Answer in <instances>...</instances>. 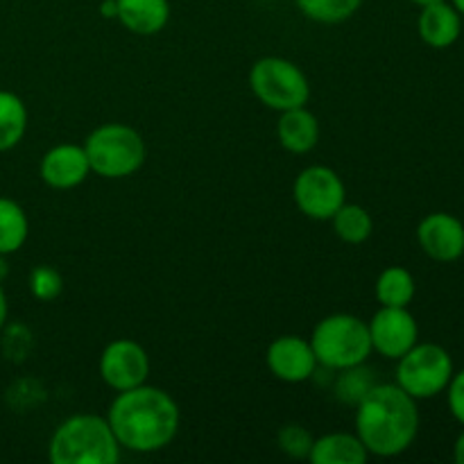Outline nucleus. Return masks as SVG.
<instances>
[{
	"instance_id": "f257e3e1",
	"label": "nucleus",
	"mask_w": 464,
	"mask_h": 464,
	"mask_svg": "<svg viewBox=\"0 0 464 464\" xmlns=\"http://www.w3.org/2000/svg\"><path fill=\"white\" fill-rule=\"evenodd\" d=\"M107 420L121 449L157 453L179 433L181 411L166 390L143 383L118 392L109 406Z\"/></svg>"
},
{
	"instance_id": "f03ea898",
	"label": "nucleus",
	"mask_w": 464,
	"mask_h": 464,
	"mask_svg": "<svg viewBox=\"0 0 464 464\" xmlns=\"http://www.w3.org/2000/svg\"><path fill=\"white\" fill-rule=\"evenodd\" d=\"M417 430V399L397 383H376L356 406V435L370 456H401L412 447Z\"/></svg>"
},
{
	"instance_id": "7ed1b4c3",
	"label": "nucleus",
	"mask_w": 464,
	"mask_h": 464,
	"mask_svg": "<svg viewBox=\"0 0 464 464\" xmlns=\"http://www.w3.org/2000/svg\"><path fill=\"white\" fill-rule=\"evenodd\" d=\"M121 451L107 417L93 412L63 420L48 444L53 464H116Z\"/></svg>"
},
{
	"instance_id": "20e7f679",
	"label": "nucleus",
	"mask_w": 464,
	"mask_h": 464,
	"mask_svg": "<svg viewBox=\"0 0 464 464\" xmlns=\"http://www.w3.org/2000/svg\"><path fill=\"white\" fill-rule=\"evenodd\" d=\"M91 172L104 179H125L145 163V140L134 127L122 122H104L84 140Z\"/></svg>"
},
{
	"instance_id": "39448f33",
	"label": "nucleus",
	"mask_w": 464,
	"mask_h": 464,
	"mask_svg": "<svg viewBox=\"0 0 464 464\" xmlns=\"http://www.w3.org/2000/svg\"><path fill=\"white\" fill-rule=\"evenodd\" d=\"M311 347L317 362L326 370H347L367 362L372 356V340L367 322L352 313H334L313 329Z\"/></svg>"
},
{
	"instance_id": "423d86ee",
	"label": "nucleus",
	"mask_w": 464,
	"mask_h": 464,
	"mask_svg": "<svg viewBox=\"0 0 464 464\" xmlns=\"http://www.w3.org/2000/svg\"><path fill=\"white\" fill-rule=\"evenodd\" d=\"M249 89L258 102L275 111L306 107L311 84L302 68L284 57H261L249 68Z\"/></svg>"
},
{
	"instance_id": "0eeeda50",
	"label": "nucleus",
	"mask_w": 464,
	"mask_h": 464,
	"mask_svg": "<svg viewBox=\"0 0 464 464\" xmlns=\"http://www.w3.org/2000/svg\"><path fill=\"white\" fill-rule=\"evenodd\" d=\"M397 362V385L412 399L438 397L453 376L451 356L447 349L433 343H417Z\"/></svg>"
},
{
	"instance_id": "6e6552de",
	"label": "nucleus",
	"mask_w": 464,
	"mask_h": 464,
	"mask_svg": "<svg viewBox=\"0 0 464 464\" xmlns=\"http://www.w3.org/2000/svg\"><path fill=\"white\" fill-rule=\"evenodd\" d=\"M293 198L299 211L311 220H331L347 202V188L334 168L308 166L295 177Z\"/></svg>"
},
{
	"instance_id": "1a4fd4ad",
	"label": "nucleus",
	"mask_w": 464,
	"mask_h": 464,
	"mask_svg": "<svg viewBox=\"0 0 464 464\" xmlns=\"http://www.w3.org/2000/svg\"><path fill=\"white\" fill-rule=\"evenodd\" d=\"M100 379L116 392L131 390L136 385L148 383L150 356L145 347L136 340L118 338L111 340L100 353Z\"/></svg>"
},
{
	"instance_id": "9d476101",
	"label": "nucleus",
	"mask_w": 464,
	"mask_h": 464,
	"mask_svg": "<svg viewBox=\"0 0 464 464\" xmlns=\"http://www.w3.org/2000/svg\"><path fill=\"white\" fill-rule=\"evenodd\" d=\"M372 340V352L388 361H399L420 338V326L412 313L401 306H381L367 322Z\"/></svg>"
},
{
	"instance_id": "9b49d317",
	"label": "nucleus",
	"mask_w": 464,
	"mask_h": 464,
	"mask_svg": "<svg viewBox=\"0 0 464 464\" xmlns=\"http://www.w3.org/2000/svg\"><path fill=\"white\" fill-rule=\"evenodd\" d=\"M266 362L272 376L284 383H304L313 379L320 367L311 340H304L302 335H279L272 340L266 352Z\"/></svg>"
},
{
	"instance_id": "f8f14e48",
	"label": "nucleus",
	"mask_w": 464,
	"mask_h": 464,
	"mask_svg": "<svg viewBox=\"0 0 464 464\" xmlns=\"http://www.w3.org/2000/svg\"><path fill=\"white\" fill-rule=\"evenodd\" d=\"M417 240L426 256L453 263L464 254V225L451 213H430L417 227Z\"/></svg>"
},
{
	"instance_id": "ddd939ff",
	"label": "nucleus",
	"mask_w": 464,
	"mask_h": 464,
	"mask_svg": "<svg viewBox=\"0 0 464 464\" xmlns=\"http://www.w3.org/2000/svg\"><path fill=\"white\" fill-rule=\"evenodd\" d=\"M39 175L45 186L54 190H71L84 184L91 175L89 157H86L84 145L77 143H59L50 148L41 157Z\"/></svg>"
},
{
	"instance_id": "4468645a",
	"label": "nucleus",
	"mask_w": 464,
	"mask_h": 464,
	"mask_svg": "<svg viewBox=\"0 0 464 464\" xmlns=\"http://www.w3.org/2000/svg\"><path fill=\"white\" fill-rule=\"evenodd\" d=\"M417 30H420L421 41L426 45H430V48H449L460 36V14L447 0L424 5L420 14V21H417Z\"/></svg>"
},
{
	"instance_id": "2eb2a0df",
	"label": "nucleus",
	"mask_w": 464,
	"mask_h": 464,
	"mask_svg": "<svg viewBox=\"0 0 464 464\" xmlns=\"http://www.w3.org/2000/svg\"><path fill=\"white\" fill-rule=\"evenodd\" d=\"M276 139L290 154H306L320 143V121L306 107L281 111L276 121Z\"/></svg>"
},
{
	"instance_id": "dca6fc26",
	"label": "nucleus",
	"mask_w": 464,
	"mask_h": 464,
	"mask_svg": "<svg viewBox=\"0 0 464 464\" xmlns=\"http://www.w3.org/2000/svg\"><path fill=\"white\" fill-rule=\"evenodd\" d=\"M118 18L125 30L139 36L159 34L170 21L168 0H116Z\"/></svg>"
},
{
	"instance_id": "f3484780",
	"label": "nucleus",
	"mask_w": 464,
	"mask_h": 464,
	"mask_svg": "<svg viewBox=\"0 0 464 464\" xmlns=\"http://www.w3.org/2000/svg\"><path fill=\"white\" fill-rule=\"evenodd\" d=\"M308 460L313 464H365L370 453L356 433H326L313 440Z\"/></svg>"
},
{
	"instance_id": "a211bd4d",
	"label": "nucleus",
	"mask_w": 464,
	"mask_h": 464,
	"mask_svg": "<svg viewBox=\"0 0 464 464\" xmlns=\"http://www.w3.org/2000/svg\"><path fill=\"white\" fill-rule=\"evenodd\" d=\"M415 276L401 266L385 267L379 275L374 285L376 299H379L381 306H411L412 297H415Z\"/></svg>"
},
{
	"instance_id": "6ab92c4d",
	"label": "nucleus",
	"mask_w": 464,
	"mask_h": 464,
	"mask_svg": "<svg viewBox=\"0 0 464 464\" xmlns=\"http://www.w3.org/2000/svg\"><path fill=\"white\" fill-rule=\"evenodd\" d=\"M27 130V107L12 91H0V152L16 148Z\"/></svg>"
},
{
	"instance_id": "aec40b11",
	"label": "nucleus",
	"mask_w": 464,
	"mask_h": 464,
	"mask_svg": "<svg viewBox=\"0 0 464 464\" xmlns=\"http://www.w3.org/2000/svg\"><path fill=\"white\" fill-rule=\"evenodd\" d=\"M30 234V222L18 202L0 198V256L18 252Z\"/></svg>"
},
{
	"instance_id": "412c9836",
	"label": "nucleus",
	"mask_w": 464,
	"mask_h": 464,
	"mask_svg": "<svg viewBox=\"0 0 464 464\" xmlns=\"http://www.w3.org/2000/svg\"><path fill=\"white\" fill-rule=\"evenodd\" d=\"M331 222H334L335 236L347 245H362L374 231V220L361 204L344 202L331 218Z\"/></svg>"
},
{
	"instance_id": "4be33fe9",
	"label": "nucleus",
	"mask_w": 464,
	"mask_h": 464,
	"mask_svg": "<svg viewBox=\"0 0 464 464\" xmlns=\"http://www.w3.org/2000/svg\"><path fill=\"white\" fill-rule=\"evenodd\" d=\"M379 381L374 379V372L361 362V365L347 367V370L338 372V379H335V399L347 406L356 408L361 403V399L370 392Z\"/></svg>"
},
{
	"instance_id": "5701e85b",
	"label": "nucleus",
	"mask_w": 464,
	"mask_h": 464,
	"mask_svg": "<svg viewBox=\"0 0 464 464\" xmlns=\"http://www.w3.org/2000/svg\"><path fill=\"white\" fill-rule=\"evenodd\" d=\"M306 18L324 25L344 23L361 9L362 0H295Z\"/></svg>"
},
{
	"instance_id": "b1692460",
	"label": "nucleus",
	"mask_w": 464,
	"mask_h": 464,
	"mask_svg": "<svg viewBox=\"0 0 464 464\" xmlns=\"http://www.w3.org/2000/svg\"><path fill=\"white\" fill-rule=\"evenodd\" d=\"M30 293L39 302H54L63 293V276L53 266H36L30 272Z\"/></svg>"
},
{
	"instance_id": "393cba45",
	"label": "nucleus",
	"mask_w": 464,
	"mask_h": 464,
	"mask_svg": "<svg viewBox=\"0 0 464 464\" xmlns=\"http://www.w3.org/2000/svg\"><path fill=\"white\" fill-rule=\"evenodd\" d=\"M313 440L315 438H313V435L299 424H288L279 430L281 451L290 458H297V460L308 458V453H311V447H313Z\"/></svg>"
},
{
	"instance_id": "a878e982",
	"label": "nucleus",
	"mask_w": 464,
	"mask_h": 464,
	"mask_svg": "<svg viewBox=\"0 0 464 464\" xmlns=\"http://www.w3.org/2000/svg\"><path fill=\"white\" fill-rule=\"evenodd\" d=\"M447 390H449V397H447L449 411H451V415L456 417L460 424H464V370L451 376Z\"/></svg>"
},
{
	"instance_id": "bb28decb",
	"label": "nucleus",
	"mask_w": 464,
	"mask_h": 464,
	"mask_svg": "<svg viewBox=\"0 0 464 464\" xmlns=\"http://www.w3.org/2000/svg\"><path fill=\"white\" fill-rule=\"evenodd\" d=\"M100 14H102L104 18H118L116 0H104V3L100 5Z\"/></svg>"
},
{
	"instance_id": "cd10ccee",
	"label": "nucleus",
	"mask_w": 464,
	"mask_h": 464,
	"mask_svg": "<svg viewBox=\"0 0 464 464\" xmlns=\"http://www.w3.org/2000/svg\"><path fill=\"white\" fill-rule=\"evenodd\" d=\"M7 315H9V304H7V295H5L3 285H0V329L5 326V322H7Z\"/></svg>"
},
{
	"instance_id": "c85d7f7f",
	"label": "nucleus",
	"mask_w": 464,
	"mask_h": 464,
	"mask_svg": "<svg viewBox=\"0 0 464 464\" xmlns=\"http://www.w3.org/2000/svg\"><path fill=\"white\" fill-rule=\"evenodd\" d=\"M453 458H456L458 464H464V430L460 438L456 440V449H453Z\"/></svg>"
},
{
	"instance_id": "c756f323",
	"label": "nucleus",
	"mask_w": 464,
	"mask_h": 464,
	"mask_svg": "<svg viewBox=\"0 0 464 464\" xmlns=\"http://www.w3.org/2000/svg\"><path fill=\"white\" fill-rule=\"evenodd\" d=\"M451 5L458 9V14H460V16H464V0H451Z\"/></svg>"
},
{
	"instance_id": "7c9ffc66",
	"label": "nucleus",
	"mask_w": 464,
	"mask_h": 464,
	"mask_svg": "<svg viewBox=\"0 0 464 464\" xmlns=\"http://www.w3.org/2000/svg\"><path fill=\"white\" fill-rule=\"evenodd\" d=\"M411 3L420 5V7H424V5H430V3H440V0H411Z\"/></svg>"
}]
</instances>
